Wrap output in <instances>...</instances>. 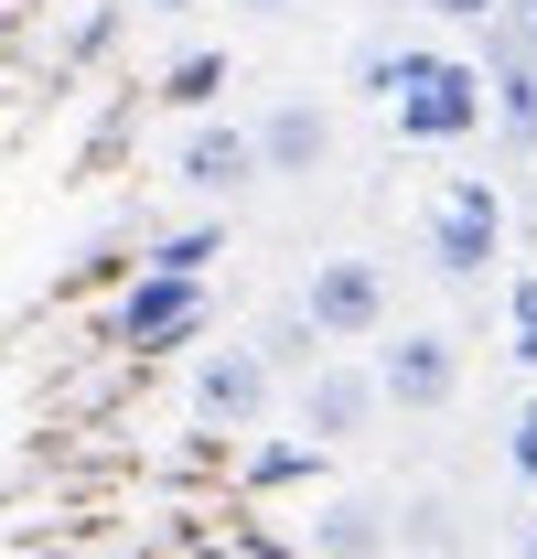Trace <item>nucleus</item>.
<instances>
[{
  "mask_svg": "<svg viewBox=\"0 0 537 559\" xmlns=\"http://www.w3.org/2000/svg\"><path fill=\"white\" fill-rule=\"evenodd\" d=\"M419 11H430V22H494L505 0H419Z\"/></svg>",
  "mask_w": 537,
  "mask_h": 559,
  "instance_id": "dca6fc26",
  "label": "nucleus"
},
{
  "mask_svg": "<svg viewBox=\"0 0 537 559\" xmlns=\"http://www.w3.org/2000/svg\"><path fill=\"white\" fill-rule=\"evenodd\" d=\"M172 183H183L194 205H237V194L259 183V140H248V119H194V130L172 140Z\"/></svg>",
  "mask_w": 537,
  "mask_h": 559,
  "instance_id": "423d86ee",
  "label": "nucleus"
},
{
  "mask_svg": "<svg viewBox=\"0 0 537 559\" xmlns=\"http://www.w3.org/2000/svg\"><path fill=\"white\" fill-rule=\"evenodd\" d=\"M355 86L398 119V140L419 151H463L494 108H484V66L473 55H441V44H366L355 55Z\"/></svg>",
  "mask_w": 537,
  "mask_h": 559,
  "instance_id": "f257e3e1",
  "label": "nucleus"
},
{
  "mask_svg": "<svg viewBox=\"0 0 537 559\" xmlns=\"http://www.w3.org/2000/svg\"><path fill=\"white\" fill-rule=\"evenodd\" d=\"M516 22H527V33H516V44H537V0H516Z\"/></svg>",
  "mask_w": 537,
  "mask_h": 559,
  "instance_id": "6ab92c4d",
  "label": "nucleus"
},
{
  "mask_svg": "<svg viewBox=\"0 0 537 559\" xmlns=\"http://www.w3.org/2000/svg\"><path fill=\"white\" fill-rule=\"evenodd\" d=\"M183 419L194 430H259L268 419V355L259 345H194V366H183Z\"/></svg>",
  "mask_w": 537,
  "mask_h": 559,
  "instance_id": "39448f33",
  "label": "nucleus"
},
{
  "mask_svg": "<svg viewBox=\"0 0 537 559\" xmlns=\"http://www.w3.org/2000/svg\"><path fill=\"white\" fill-rule=\"evenodd\" d=\"M108 334L140 355H162V345H194L204 334V280H172V270H140L130 290H119V312H108Z\"/></svg>",
  "mask_w": 537,
  "mask_h": 559,
  "instance_id": "6e6552de",
  "label": "nucleus"
},
{
  "mask_svg": "<svg viewBox=\"0 0 537 559\" xmlns=\"http://www.w3.org/2000/svg\"><path fill=\"white\" fill-rule=\"evenodd\" d=\"M226 11H237V22H290L301 0H226Z\"/></svg>",
  "mask_w": 537,
  "mask_h": 559,
  "instance_id": "f3484780",
  "label": "nucleus"
},
{
  "mask_svg": "<svg viewBox=\"0 0 537 559\" xmlns=\"http://www.w3.org/2000/svg\"><path fill=\"white\" fill-rule=\"evenodd\" d=\"M140 11H162V22H194L204 0H140Z\"/></svg>",
  "mask_w": 537,
  "mask_h": 559,
  "instance_id": "a211bd4d",
  "label": "nucleus"
},
{
  "mask_svg": "<svg viewBox=\"0 0 537 559\" xmlns=\"http://www.w3.org/2000/svg\"><path fill=\"white\" fill-rule=\"evenodd\" d=\"M505 474H516V485H537V388L516 399V419H505Z\"/></svg>",
  "mask_w": 537,
  "mask_h": 559,
  "instance_id": "4468645a",
  "label": "nucleus"
},
{
  "mask_svg": "<svg viewBox=\"0 0 537 559\" xmlns=\"http://www.w3.org/2000/svg\"><path fill=\"white\" fill-rule=\"evenodd\" d=\"M377 377H366V355H334V366H312L301 377V441L312 452H344V441H366L377 430Z\"/></svg>",
  "mask_w": 537,
  "mask_h": 559,
  "instance_id": "0eeeda50",
  "label": "nucleus"
},
{
  "mask_svg": "<svg viewBox=\"0 0 537 559\" xmlns=\"http://www.w3.org/2000/svg\"><path fill=\"white\" fill-rule=\"evenodd\" d=\"M204 259H215V226H183V237H162L140 270H172V280H204Z\"/></svg>",
  "mask_w": 537,
  "mask_h": 559,
  "instance_id": "ddd939ff",
  "label": "nucleus"
},
{
  "mask_svg": "<svg viewBox=\"0 0 537 559\" xmlns=\"http://www.w3.org/2000/svg\"><path fill=\"white\" fill-rule=\"evenodd\" d=\"M505 259V194L484 183V173H452L441 194H430V270L441 280H484Z\"/></svg>",
  "mask_w": 537,
  "mask_h": 559,
  "instance_id": "20e7f679",
  "label": "nucleus"
},
{
  "mask_svg": "<svg viewBox=\"0 0 537 559\" xmlns=\"http://www.w3.org/2000/svg\"><path fill=\"white\" fill-rule=\"evenodd\" d=\"M248 140H259V183H312V173H334V108H323V97H279Z\"/></svg>",
  "mask_w": 537,
  "mask_h": 559,
  "instance_id": "1a4fd4ad",
  "label": "nucleus"
},
{
  "mask_svg": "<svg viewBox=\"0 0 537 559\" xmlns=\"http://www.w3.org/2000/svg\"><path fill=\"white\" fill-rule=\"evenodd\" d=\"M484 108L516 140H537V44H494L484 55Z\"/></svg>",
  "mask_w": 537,
  "mask_h": 559,
  "instance_id": "9b49d317",
  "label": "nucleus"
},
{
  "mask_svg": "<svg viewBox=\"0 0 537 559\" xmlns=\"http://www.w3.org/2000/svg\"><path fill=\"white\" fill-rule=\"evenodd\" d=\"M387 323H398L387 259H366V248H323V259L301 270V334H312V345H377Z\"/></svg>",
  "mask_w": 537,
  "mask_h": 559,
  "instance_id": "f03ea898",
  "label": "nucleus"
},
{
  "mask_svg": "<svg viewBox=\"0 0 537 559\" xmlns=\"http://www.w3.org/2000/svg\"><path fill=\"white\" fill-rule=\"evenodd\" d=\"M366 377H377V399H387V409L430 419V409H452V399H463V334H452V323H387Z\"/></svg>",
  "mask_w": 537,
  "mask_h": 559,
  "instance_id": "7ed1b4c3",
  "label": "nucleus"
},
{
  "mask_svg": "<svg viewBox=\"0 0 537 559\" xmlns=\"http://www.w3.org/2000/svg\"><path fill=\"white\" fill-rule=\"evenodd\" d=\"M505 355L527 366V388H537V270H516V290H505Z\"/></svg>",
  "mask_w": 537,
  "mask_h": 559,
  "instance_id": "f8f14e48",
  "label": "nucleus"
},
{
  "mask_svg": "<svg viewBox=\"0 0 537 559\" xmlns=\"http://www.w3.org/2000/svg\"><path fill=\"white\" fill-rule=\"evenodd\" d=\"M516 559H537V516H527V538H516Z\"/></svg>",
  "mask_w": 537,
  "mask_h": 559,
  "instance_id": "aec40b11",
  "label": "nucleus"
},
{
  "mask_svg": "<svg viewBox=\"0 0 537 559\" xmlns=\"http://www.w3.org/2000/svg\"><path fill=\"white\" fill-rule=\"evenodd\" d=\"M215 75H226L215 55H194V66H172V97H183V108H204V97H215Z\"/></svg>",
  "mask_w": 537,
  "mask_h": 559,
  "instance_id": "2eb2a0df",
  "label": "nucleus"
},
{
  "mask_svg": "<svg viewBox=\"0 0 537 559\" xmlns=\"http://www.w3.org/2000/svg\"><path fill=\"white\" fill-rule=\"evenodd\" d=\"M398 538V516L377 506V495H334V506H312V559H387Z\"/></svg>",
  "mask_w": 537,
  "mask_h": 559,
  "instance_id": "9d476101",
  "label": "nucleus"
}]
</instances>
